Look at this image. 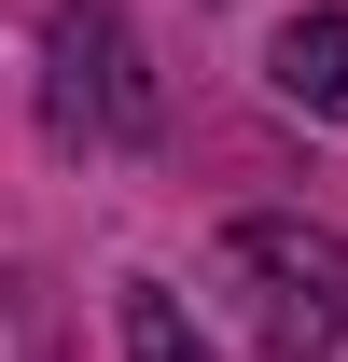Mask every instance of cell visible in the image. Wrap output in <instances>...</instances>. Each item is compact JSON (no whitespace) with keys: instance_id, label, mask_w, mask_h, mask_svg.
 I'll list each match as a JSON object with an SVG mask.
<instances>
[{"instance_id":"cell-1","label":"cell","mask_w":348,"mask_h":362,"mask_svg":"<svg viewBox=\"0 0 348 362\" xmlns=\"http://www.w3.org/2000/svg\"><path fill=\"white\" fill-rule=\"evenodd\" d=\"M209 279H223V307H237V334L265 362H335V334H348V237L335 223L251 209V223H223Z\"/></svg>"},{"instance_id":"cell-2","label":"cell","mask_w":348,"mask_h":362,"mask_svg":"<svg viewBox=\"0 0 348 362\" xmlns=\"http://www.w3.org/2000/svg\"><path fill=\"white\" fill-rule=\"evenodd\" d=\"M168 84L112 0H42V139L56 153H153Z\"/></svg>"},{"instance_id":"cell-3","label":"cell","mask_w":348,"mask_h":362,"mask_svg":"<svg viewBox=\"0 0 348 362\" xmlns=\"http://www.w3.org/2000/svg\"><path fill=\"white\" fill-rule=\"evenodd\" d=\"M265 84L293 98V112H320V126H348V14H335V0H320V14H279Z\"/></svg>"},{"instance_id":"cell-4","label":"cell","mask_w":348,"mask_h":362,"mask_svg":"<svg viewBox=\"0 0 348 362\" xmlns=\"http://www.w3.org/2000/svg\"><path fill=\"white\" fill-rule=\"evenodd\" d=\"M112 334H126V362H209V334L168 279H112Z\"/></svg>"}]
</instances>
